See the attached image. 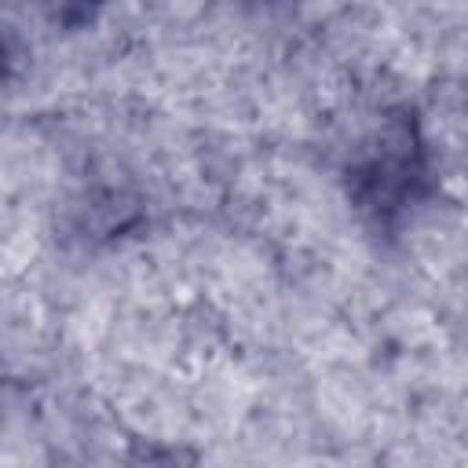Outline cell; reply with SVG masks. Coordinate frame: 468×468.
Returning <instances> with one entry per match:
<instances>
[]
</instances>
